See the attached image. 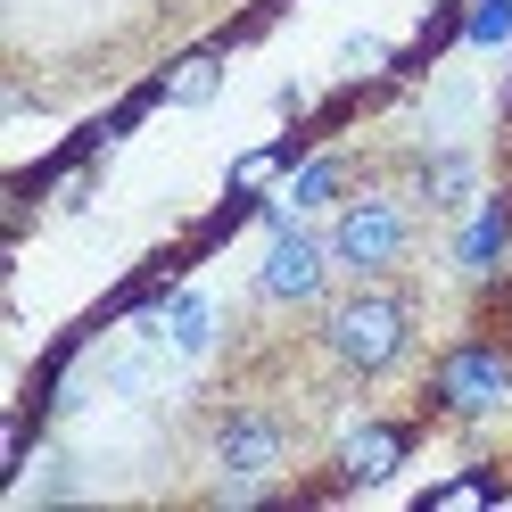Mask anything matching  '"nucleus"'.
Here are the masks:
<instances>
[{
	"mask_svg": "<svg viewBox=\"0 0 512 512\" xmlns=\"http://www.w3.org/2000/svg\"><path fill=\"white\" fill-rule=\"evenodd\" d=\"M290 446H298L290 413L265 405V397H232V405L207 413V463H215L223 488H265V479L290 463Z\"/></svg>",
	"mask_w": 512,
	"mask_h": 512,
	"instance_id": "obj_3",
	"label": "nucleus"
},
{
	"mask_svg": "<svg viewBox=\"0 0 512 512\" xmlns=\"http://www.w3.org/2000/svg\"><path fill=\"white\" fill-rule=\"evenodd\" d=\"M215 91H223V50H190L182 67L166 75V91H157V100H166V108H207Z\"/></svg>",
	"mask_w": 512,
	"mask_h": 512,
	"instance_id": "obj_10",
	"label": "nucleus"
},
{
	"mask_svg": "<svg viewBox=\"0 0 512 512\" xmlns=\"http://www.w3.org/2000/svg\"><path fill=\"white\" fill-rule=\"evenodd\" d=\"M372 67H389V42H347V75H372Z\"/></svg>",
	"mask_w": 512,
	"mask_h": 512,
	"instance_id": "obj_15",
	"label": "nucleus"
},
{
	"mask_svg": "<svg viewBox=\"0 0 512 512\" xmlns=\"http://www.w3.org/2000/svg\"><path fill=\"white\" fill-rule=\"evenodd\" d=\"M413 199H422V215H471L479 207V157L471 149H422L413 157Z\"/></svg>",
	"mask_w": 512,
	"mask_h": 512,
	"instance_id": "obj_8",
	"label": "nucleus"
},
{
	"mask_svg": "<svg viewBox=\"0 0 512 512\" xmlns=\"http://www.w3.org/2000/svg\"><path fill=\"white\" fill-rule=\"evenodd\" d=\"M166 314H174V347H182V356H199V347L215 339V306H207L199 290H182V298H174Z\"/></svg>",
	"mask_w": 512,
	"mask_h": 512,
	"instance_id": "obj_11",
	"label": "nucleus"
},
{
	"mask_svg": "<svg viewBox=\"0 0 512 512\" xmlns=\"http://www.w3.org/2000/svg\"><path fill=\"white\" fill-rule=\"evenodd\" d=\"M273 174H281V149H248L240 166H232V190H240V199H248V190H265Z\"/></svg>",
	"mask_w": 512,
	"mask_h": 512,
	"instance_id": "obj_14",
	"label": "nucleus"
},
{
	"mask_svg": "<svg viewBox=\"0 0 512 512\" xmlns=\"http://www.w3.org/2000/svg\"><path fill=\"white\" fill-rule=\"evenodd\" d=\"M430 405L446 422H496L512 405V347L504 339H463L446 347L438 372H430Z\"/></svg>",
	"mask_w": 512,
	"mask_h": 512,
	"instance_id": "obj_4",
	"label": "nucleus"
},
{
	"mask_svg": "<svg viewBox=\"0 0 512 512\" xmlns=\"http://www.w3.org/2000/svg\"><path fill=\"white\" fill-rule=\"evenodd\" d=\"M331 265L347 281H389L413 265V240H422V199L413 190H356V199H339L331 215Z\"/></svg>",
	"mask_w": 512,
	"mask_h": 512,
	"instance_id": "obj_2",
	"label": "nucleus"
},
{
	"mask_svg": "<svg viewBox=\"0 0 512 512\" xmlns=\"http://www.w3.org/2000/svg\"><path fill=\"white\" fill-rule=\"evenodd\" d=\"M331 240H314V232H273V248L256 256V298L265 306H323V290H331Z\"/></svg>",
	"mask_w": 512,
	"mask_h": 512,
	"instance_id": "obj_5",
	"label": "nucleus"
},
{
	"mask_svg": "<svg viewBox=\"0 0 512 512\" xmlns=\"http://www.w3.org/2000/svg\"><path fill=\"white\" fill-rule=\"evenodd\" d=\"M488 496H496V479L471 471V479H446V488H430L422 504H430V512H455V504H488Z\"/></svg>",
	"mask_w": 512,
	"mask_h": 512,
	"instance_id": "obj_12",
	"label": "nucleus"
},
{
	"mask_svg": "<svg viewBox=\"0 0 512 512\" xmlns=\"http://www.w3.org/2000/svg\"><path fill=\"white\" fill-rule=\"evenodd\" d=\"M405 455H413V422H356L331 455V479L339 488H380V479L405 471Z\"/></svg>",
	"mask_w": 512,
	"mask_h": 512,
	"instance_id": "obj_6",
	"label": "nucleus"
},
{
	"mask_svg": "<svg viewBox=\"0 0 512 512\" xmlns=\"http://www.w3.org/2000/svg\"><path fill=\"white\" fill-rule=\"evenodd\" d=\"M471 42H504L512 34V0H471V25H463Z\"/></svg>",
	"mask_w": 512,
	"mask_h": 512,
	"instance_id": "obj_13",
	"label": "nucleus"
},
{
	"mask_svg": "<svg viewBox=\"0 0 512 512\" xmlns=\"http://www.w3.org/2000/svg\"><path fill=\"white\" fill-rule=\"evenodd\" d=\"M356 166H347V149H323V157H306L298 166V182H290V199H298V215H323V207H339V199H356Z\"/></svg>",
	"mask_w": 512,
	"mask_h": 512,
	"instance_id": "obj_9",
	"label": "nucleus"
},
{
	"mask_svg": "<svg viewBox=\"0 0 512 512\" xmlns=\"http://www.w3.org/2000/svg\"><path fill=\"white\" fill-rule=\"evenodd\" d=\"M504 265H512V190H488L471 215H455V273L496 281Z\"/></svg>",
	"mask_w": 512,
	"mask_h": 512,
	"instance_id": "obj_7",
	"label": "nucleus"
},
{
	"mask_svg": "<svg viewBox=\"0 0 512 512\" xmlns=\"http://www.w3.org/2000/svg\"><path fill=\"white\" fill-rule=\"evenodd\" d=\"M413 339H422V298L405 281H347V298L323 306V356L347 372V380H389Z\"/></svg>",
	"mask_w": 512,
	"mask_h": 512,
	"instance_id": "obj_1",
	"label": "nucleus"
}]
</instances>
